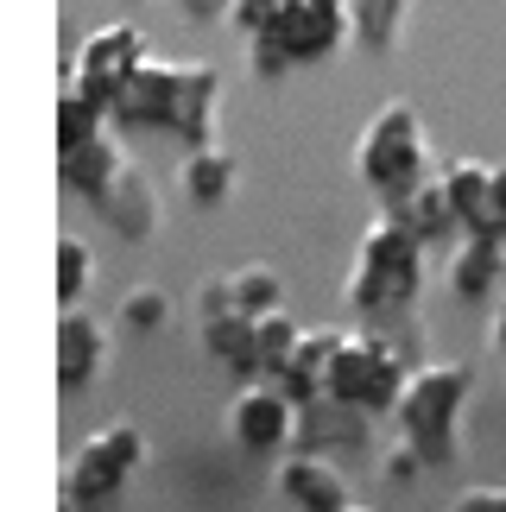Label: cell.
Listing matches in <instances>:
<instances>
[{
	"label": "cell",
	"instance_id": "1",
	"mask_svg": "<svg viewBox=\"0 0 506 512\" xmlns=\"http://www.w3.org/2000/svg\"><path fill=\"white\" fill-rule=\"evenodd\" d=\"M424 247L412 228H399L393 215H374L355 241V266L342 279V304L367 323H393L412 317L424 298Z\"/></svg>",
	"mask_w": 506,
	"mask_h": 512
},
{
	"label": "cell",
	"instance_id": "2",
	"mask_svg": "<svg viewBox=\"0 0 506 512\" xmlns=\"http://www.w3.org/2000/svg\"><path fill=\"white\" fill-rule=\"evenodd\" d=\"M469 392H475V367H469V361H418L412 386H405V399H399V411H393V424H399V437L412 443L431 468L456 462Z\"/></svg>",
	"mask_w": 506,
	"mask_h": 512
},
{
	"label": "cell",
	"instance_id": "3",
	"mask_svg": "<svg viewBox=\"0 0 506 512\" xmlns=\"http://www.w3.org/2000/svg\"><path fill=\"white\" fill-rule=\"evenodd\" d=\"M412 354H405L386 329H348L336 361H329V386L323 399H336L342 411H361V418H393L405 386H412Z\"/></svg>",
	"mask_w": 506,
	"mask_h": 512
},
{
	"label": "cell",
	"instance_id": "4",
	"mask_svg": "<svg viewBox=\"0 0 506 512\" xmlns=\"http://www.w3.org/2000/svg\"><path fill=\"white\" fill-rule=\"evenodd\" d=\"M424 159H431V140H424V114L412 102L374 108V121L355 133V177L374 196L424 184Z\"/></svg>",
	"mask_w": 506,
	"mask_h": 512
},
{
	"label": "cell",
	"instance_id": "5",
	"mask_svg": "<svg viewBox=\"0 0 506 512\" xmlns=\"http://www.w3.org/2000/svg\"><path fill=\"white\" fill-rule=\"evenodd\" d=\"M140 468H146V430L140 424H102L64 462V500L95 512V506L121 500V487L140 475Z\"/></svg>",
	"mask_w": 506,
	"mask_h": 512
},
{
	"label": "cell",
	"instance_id": "6",
	"mask_svg": "<svg viewBox=\"0 0 506 512\" xmlns=\"http://www.w3.org/2000/svg\"><path fill=\"white\" fill-rule=\"evenodd\" d=\"M146 32L133 26V19H108V26H95L83 45L70 51V64H64V83H76L83 95H95L108 114L114 102H121V89L133 83V70L146 64Z\"/></svg>",
	"mask_w": 506,
	"mask_h": 512
},
{
	"label": "cell",
	"instance_id": "7",
	"mask_svg": "<svg viewBox=\"0 0 506 512\" xmlns=\"http://www.w3.org/2000/svg\"><path fill=\"white\" fill-rule=\"evenodd\" d=\"M298 424H304V405L279 380H241L235 405H228V437L247 456H279V449H291L298 443Z\"/></svg>",
	"mask_w": 506,
	"mask_h": 512
},
{
	"label": "cell",
	"instance_id": "8",
	"mask_svg": "<svg viewBox=\"0 0 506 512\" xmlns=\"http://www.w3.org/2000/svg\"><path fill=\"white\" fill-rule=\"evenodd\" d=\"M178 95H184V64L146 57L114 102V133H178Z\"/></svg>",
	"mask_w": 506,
	"mask_h": 512
},
{
	"label": "cell",
	"instance_id": "9",
	"mask_svg": "<svg viewBox=\"0 0 506 512\" xmlns=\"http://www.w3.org/2000/svg\"><path fill=\"white\" fill-rule=\"evenodd\" d=\"M272 38L291 51V64H329L342 45H355V13L348 0H291L285 19L272 26Z\"/></svg>",
	"mask_w": 506,
	"mask_h": 512
},
{
	"label": "cell",
	"instance_id": "10",
	"mask_svg": "<svg viewBox=\"0 0 506 512\" xmlns=\"http://www.w3.org/2000/svg\"><path fill=\"white\" fill-rule=\"evenodd\" d=\"M380 215H393L399 228H412L424 247H456L462 234V209H456V196L443 177H424V184L412 190H393V196H380Z\"/></svg>",
	"mask_w": 506,
	"mask_h": 512
},
{
	"label": "cell",
	"instance_id": "11",
	"mask_svg": "<svg viewBox=\"0 0 506 512\" xmlns=\"http://www.w3.org/2000/svg\"><path fill=\"white\" fill-rule=\"evenodd\" d=\"M108 367V323L83 304H57V386L83 392Z\"/></svg>",
	"mask_w": 506,
	"mask_h": 512
},
{
	"label": "cell",
	"instance_id": "12",
	"mask_svg": "<svg viewBox=\"0 0 506 512\" xmlns=\"http://www.w3.org/2000/svg\"><path fill=\"white\" fill-rule=\"evenodd\" d=\"M272 487H279V500L291 512H348L355 500H348V481L342 468L317 456V449H298V456L279 462V475H272Z\"/></svg>",
	"mask_w": 506,
	"mask_h": 512
},
{
	"label": "cell",
	"instance_id": "13",
	"mask_svg": "<svg viewBox=\"0 0 506 512\" xmlns=\"http://www.w3.org/2000/svg\"><path fill=\"white\" fill-rule=\"evenodd\" d=\"M450 298L462 304H500L506 298V241H488V234H462L450 247Z\"/></svg>",
	"mask_w": 506,
	"mask_h": 512
},
{
	"label": "cell",
	"instance_id": "14",
	"mask_svg": "<svg viewBox=\"0 0 506 512\" xmlns=\"http://www.w3.org/2000/svg\"><path fill=\"white\" fill-rule=\"evenodd\" d=\"M127 177V146L121 133H102V140L76 146V152H57V184L70 196H83V203H102V196Z\"/></svg>",
	"mask_w": 506,
	"mask_h": 512
},
{
	"label": "cell",
	"instance_id": "15",
	"mask_svg": "<svg viewBox=\"0 0 506 512\" xmlns=\"http://www.w3.org/2000/svg\"><path fill=\"white\" fill-rule=\"evenodd\" d=\"M197 342H203V354L222 373H235V380H260V317H247V310L203 317L197 323Z\"/></svg>",
	"mask_w": 506,
	"mask_h": 512
},
{
	"label": "cell",
	"instance_id": "16",
	"mask_svg": "<svg viewBox=\"0 0 506 512\" xmlns=\"http://www.w3.org/2000/svg\"><path fill=\"white\" fill-rule=\"evenodd\" d=\"M216 114H222V76L216 64H184V95H178V140L190 146H216Z\"/></svg>",
	"mask_w": 506,
	"mask_h": 512
},
{
	"label": "cell",
	"instance_id": "17",
	"mask_svg": "<svg viewBox=\"0 0 506 512\" xmlns=\"http://www.w3.org/2000/svg\"><path fill=\"white\" fill-rule=\"evenodd\" d=\"M235 177H241V165L228 146H190L184 165H178V190H184L190 209H222L235 196Z\"/></svg>",
	"mask_w": 506,
	"mask_h": 512
},
{
	"label": "cell",
	"instance_id": "18",
	"mask_svg": "<svg viewBox=\"0 0 506 512\" xmlns=\"http://www.w3.org/2000/svg\"><path fill=\"white\" fill-rule=\"evenodd\" d=\"M95 215H102L108 234H121V241H152V234H159V196H152V184L133 165H127L121 184L95 203Z\"/></svg>",
	"mask_w": 506,
	"mask_h": 512
},
{
	"label": "cell",
	"instance_id": "19",
	"mask_svg": "<svg viewBox=\"0 0 506 512\" xmlns=\"http://www.w3.org/2000/svg\"><path fill=\"white\" fill-rule=\"evenodd\" d=\"M342 336H348V329H329V323H323V329H304L298 354H291L285 373H279V386H285L298 405H317V399H323V386H329V361H336Z\"/></svg>",
	"mask_w": 506,
	"mask_h": 512
},
{
	"label": "cell",
	"instance_id": "20",
	"mask_svg": "<svg viewBox=\"0 0 506 512\" xmlns=\"http://www.w3.org/2000/svg\"><path fill=\"white\" fill-rule=\"evenodd\" d=\"M348 13H355V45L361 51H399L405 26H412V0H348Z\"/></svg>",
	"mask_w": 506,
	"mask_h": 512
},
{
	"label": "cell",
	"instance_id": "21",
	"mask_svg": "<svg viewBox=\"0 0 506 512\" xmlns=\"http://www.w3.org/2000/svg\"><path fill=\"white\" fill-rule=\"evenodd\" d=\"M114 114L95 102V95H83L76 83L57 89V152H76V146H89V140H102Z\"/></svg>",
	"mask_w": 506,
	"mask_h": 512
},
{
	"label": "cell",
	"instance_id": "22",
	"mask_svg": "<svg viewBox=\"0 0 506 512\" xmlns=\"http://www.w3.org/2000/svg\"><path fill=\"white\" fill-rule=\"evenodd\" d=\"M228 285H235V304L247 310V317H272V310H285V279H279V266H266V260L235 266Z\"/></svg>",
	"mask_w": 506,
	"mask_h": 512
},
{
	"label": "cell",
	"instance_id": "23",
	"mask_svg": "<svg viewBox=\"0 0 506 512\" xmlns=\"http://www.w3.org/2000/svg\"><path fill=\"white\" fill-rule=\"evenodd\" d=\"M443 184H450V196H456V209H462V228L481 215V203H488V184H494V165L488 159H450L437 171Z\"/></svg>",
	"mask_w": 506,
	"mask_h": 512
},
{
	"label": "cell",
	"instance_id": "24",
	"mask_svg": "<svg viewBox=\"0 0 506 512\" xmlns=\"http://www.w3.org/2000/svg\"><path fill=\"white\" fill-rule=\"evenodd\" d=\"M304 342V323L291 317V310H272V317H260V380H279L285 361L298 354Z\"/></svg>",
	"mask_w": 506,
	"mask_h": 512
},
{
	"label": "cell",
	"instance_id": "25",
	"mask_svg": "<svg viewBox=\"0 0 506 512\" xmlns=\"http://www.w3.org/2000/svg\"><path fill=\"white\" fill-rule=\"evenodd\" d=\"M89 272H95L89 241H83V234H57V304H83Z\"/></svg>",
	"mask_w": 506,
	"mask_h": 512
},
{
	"label": "cell",
	"instance_id": "26",
	"mask_svg": "<svg viewBox=\"0 0 506 512\" xmlns=\"http://www.w3.org/2000/svg\"><path fill=\"white\" fill-rule=\"evenodd\" d=\"M165 323H171V298L159 285H133L121 298V329H133V336H159Z\"/></svg>",
	"mask_w": 506,
	"mask_h": 512
},
{
	"label": "cell",
	"instance_id": "27",
	"mask_svg": "<svg viewBox=\"0 0 506 512\" xmlns=\"http://www.w3.org/2000/svg\"><path fill=\"white\" fill-rule=\"evenodd\" d=\"M241 45H247V76H253V83H279V76H291V70H298V64H291V51H285L272 32H260V38H241Z\"/></svg>",
	"mask_w": 506,
	"mask_h": 512
},
{
	"label": "cell",
	"instance_id": "28",
	"mask_svg": "<svg viewBox=\"0 0 506 512\" xmlns=\"http://www.w3.org/2000/svg\"><path fill=\"white\" fill-rule=\"evenodd\" d=\"M285 7L291 0H235V7H228V26H235L241 38H260V32H272L285 19Z\"/></svg>",
	"mask_w": 506,
	"mask_h": 512
},
{
	"label": "cell",
	"instance_id": "29",
	"mask_svg": "<svg viewBox=\"0 0 506 512\" xmlns=\"http://www.w3.org/2000/svg\"><path fill=\"white\" fill-rule=\"evenodd\" d=\"M469 234H488V241H506V165H494V184H488V203L469 222Z\"/></svg>",
	"mask_w": 506,
	"mask_h": 512
},
{
	"label": "cell",
	"instance_id": "30",
	"mask_svg": "<svg viewBox=\"0 0 506 512\" xmlns=\"http://www.w3.org/2000/svg\"><path fill=\"white\" fill-rule=\"evenodd\" d=\"M424 468H431V462H424V456H418V449L405 443V437H399V443H393V449H386V456H380V475L393 481V487H405V481H418Z\"/></svg>",
	"mask_w": 506,
	"mask_h": 512
},
{
	"label": "cell",
	"instance_id": "31",
	"mask_svg": "<svg viewBox=\"0 0 506 512\" xmlns=\"http://www.w3.org/2000/svg\"><path fill=\"white\" fill-rule=\"evenodd\" d=\"M450 512H506V487H462Z\"/></svg>",
	"mask_w": 506,
	"mask_h": 512
},
{
	"label": "cell",
	"instance_id": "32",
	"mask_svg": "<svg viewBox=\"0 0 506 512\" xmlns=\"http://www.w3.org/2000/svg\"><path fill=\"white\" fill-rule=\"evenodd\" d=\"M171 7H178L184 19H197V26H209V19H228L235 0H171Z\"/></svg>",
	"mask_w": 506,
	"mask_h": 512
},
{
	"label": "cell",
	"instance_id": "33",
	"mask_svg": "<svg viewBox=\"0 0 506 512\" xmlns=\"http://www.w3.org/2000/svg\"><path fill=\"white\" fill-rule=\"evenodd\" d=\"M488 342H494V348L506 354V298L494 304V317H488Z\"/></svg>",
	"mask_w": 506,
	"mask_h": 512
},
{
	"label": "cell",
	"instance_id": "34",
	"mask_svg": "<svg viewBox=\"0 0 506 512\" xmlns=\"http://www.w3.org/2000/svg\"><path fill=\"white\" fill-rule=\"evenodd\" d=\"M348 512H374V506H348Z\"/></svg>",
	"mask_w": 506,
	"mask_h": 512
}]
</instances>
